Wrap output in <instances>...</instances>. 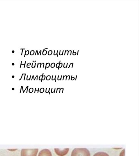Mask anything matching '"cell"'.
Returning <instances> with one entry per match:
<instances>
[{
    "label": "cell",
    "mask_w": 139,
    "mask_h": 156,
    "mask_svg": "<svg viewBox=\"0 0 139 156\" xmlns=\"http://www.w3.org/2000/svg\"><path fill=\"white\" fill-rule=\"evenodd\" d=\"M71 156H91L90 152L87 149L77 148L73 150Z\"/></svg>",
    "instance_id": "1"
},
{
    "label": "cell",
    "mask_w": 139,
    "mask_h": 156,
    "mask_svg": "<svg viewBox=\"0 0 139 156\" xmlns=\"http://www.w3.org/2000/svg\"><path fill=\"white\" fill-rule=\"evenodd\" d=\"M38 151V149H23L21 156H37Z\"/></svg>",
    "instance_id": "2"
},
{
    "label": "cell",
    "mask_w": 139,
    "mask_h": 156,
    "mask_svg": "<svg viewBox=\"0 0 139 156\" xmlns=\"http://www.w3.org/2000/svg\"><path fill=\"white\" fill-rule=\"evenodd\" d=\"M69 150V148H65L60 149L58 148H55V152L56 154L59 156H64L68 154Z\"/></svg>",
    "instance_id": "3"
},
{
    "label": "cell",
    "mask_w": 139,
    "mask_h": 156,
    "mask_svg": "<svg viewBox=\"0 0 139 156\" xmlns=\"http://www.w3.org/2000/svg\"><path fill=\"white\" fill-rule=\"evenodd\" d=\"M38 156H52V154L49 150L45 149L40 151Z\"/></svg>",
    "instance_id": "4"
},
{
    "label": "cell",
    "mask_w": 139,
    "mask_h": 156,
    "mask_svg": "<svg viewBox=\"0 0 139 156\" xmlns=\"http://www.w3.org/2000/svg\"><path fill=\"white\" fill-rule=\"evenodd\" d=\"M93 156H109V155L104 152H98L95 154Z\"/></svg>",
    "instance_id": "5"
},
{
    "label": "cell",
    "mask_w": 139,
    "mask_h": 156,
    "mask_svg": "<svg viewBox=\"0 0 139 156\" xmlns=\"http://www.w3.org/2000/svg\"><path fill=\"white\" fill-rule=\"evenodd\" d=\"M125 156V149H123V151L120 152L119 154V156Z\"/></svg>",
    "instance_id": "6"
},
{
    "label": "cell",
    "mask_w": 139,
    "mask_h": 156,
    "mask_svg": "<svg viewBox=\"0 0 139 156\" xmlns=\"http://www.w3.org/2000/svg\"><path fill=\"white\" fill-rule=\"evenodd\" d=\"M47 49L48 48H45L43 50V52H42V54L44 55H46L47 54V51H45V50L46 49Z\"/></svg>",
    "instance_id": "7"
},
{
    "label": "cell",
    "mask_w": 139,
    "mask_h": 156,
    "mask_svg": "<svg viewBox=\"0 0 139 156\" xmlns=\"http://www.w3.org/2000/svg\"><path fill=\"white\" fill-rule=\"evenodd\" d=\"M29 53H30V51H25V56H24V57H25V56L29 54Z\"/></svg>",
    "instance_id": "8"
},
{
    "label": "cell",
    "mask_w": 139,
    "mask_h": 156,
    "mask_svg": "<svg viewBox=\"0 0 139 156\" xmlns=\"http://www.w3.org/2000/svg\"><path fill=\"white\" fill-rule=\"evenodd\" d=\"M26 61H25V63H24V64H22V61H21V64H20V68H21L22 65H24V68H25V64H26Z\"/></svg>",
    "instance_id": "9"
},
{
    "label": "cell",
    "mask_w": 139,
    "mask_h": 156,
    "mask_svg": "<svg viewBox=\"0 0 139 156\" xmlns=\"http://www.w3.org/2000/svg\"><path fill=\"white\" fill-rule=\"evenodd\" d=\"M49 66H50V63H46V68H45V69H46V68H49Z\"/></svg>",
    "instance_id": "10"
},
{
    "label": "cell",
    "mask_w": 139,
    "mask_h": 156,
    "mask_svg": "<svg viewBox=\"0 0 139 156\" xmlns=\"http://www.w3.org/2000/svg\"><path fill=\"white\" fill-rule=\"evenodd\" d=\"M55 66V63H52V64H51V68H54Z\"/></svg>",
    "instance_id": "11"
},
{
    "label": "cell",
    "mask_w": 139,
    "mask_h": 156,
    "mask_svg": "<svg viewBox=\"0 0 139 156\" xmlns=\"http://www.w3.org/2000/svg\"><path fill=\"white\" fill-rule=\"evenodd\" d=\"M35 54V51H31V52H30V54L31 55H34Z\"/></svg>",
    "instance_id": "12"
},
{
    "label": "cell",
    "mask_w": 139,
    "mask_h": 156,
    "mask_svg": "<svg viewBox=\"0 0 139 156\" xmlns=\"http://www.w3.org/2000/svg\"><path fill=\"white\" fill-rule=\"evenodd\" d=\"M52 54V51H49L48 52V54L49 55H51Z\"/></svg>",
    "instance_id": "13"
},
{
    "label": "cell",
    "mask_w": 139,
    "mask_h": 156,
    "mask_svg": "<svg viewBox=\"0 0 139 156\" xmlns=\"http://www.w3.org/2000/svg\"><path fill=\"white\" fill-rule=\"evenodd\" d=\"M62 66H63V63H60L59 67H58V69H59L60 68H61V67H62Z\"/></svg>",
    "instance_id": "14"
},
{
    "label": "cell",
    "mask_w": 139,
    "mask_h": 156,
    "mask_svg": "<svg viewBox=\"0 0 139 156\" xmlns=\"http://www.w3.org/2000/svg\"><path fill=\"white\" fill-rule=\"evenodd\" d=\"M61 63V61H60L59 63H57V65H56V67H57V68H58V67H59L60 63Z\"/></svg>",
    "instance_id": "15"
},
{
    "label": "cell",
    "mask_w": 139,
    "mask_h": 156,
    "mask_svg": "<svg viewBox=\"0 0 139 156\" xmlns=\"http://www.w3.org/2000/svg\"><path fill=\"white\" fill-rule=\"evenodd\" d=\"M74 52V51H73V55H75L76 54V52Z\"/></svg>",
    "instance_id": "16"
},
{
    "label": "cell",
    "mask_w": 139,
    "mask_h": 156,
    "mask_svg": "<svg viewBox=\"0 0 139 156\" xmlns=\"http://www.w3.org/2000/svg\"><path fill=\"white\" fill-rule=\"evenodd\" d=\"M31 63H28V64H27V67L28 66H30V65H31Z\"/></svg>",
    "instance_id": "17"
},
{
    "label": "cell",
    "mask_w": 139,
    "mask_h": 156,
    "mask_svg": "<svg viewBox=\"0 0 139 156\" xmlns=\"http://www.w3.org/2000/svg\"><path fill=\"white\" fill-rule=\"evenodd\" d=\"M79 51H78V52H77V55H78V53H79Z\"/></svg>",
    "instance_id": "18"
},
{
    "label": "cell",
    "mask_w": 139,
    "mask_h": 156,
    "mask_svg": "<svg viewBox=\"0 0 139 156\" xmlns=\"http://www.w3.org/2000/svg\"><path fill=\"white\" fill-rule=\"evenodd\" d=\"M13 66H14V63H13Z\"/></svg>",
    "instance_id": "19"
}]
</instances>
